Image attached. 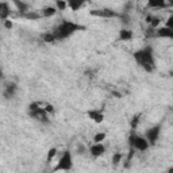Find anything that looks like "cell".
<instances>
[{
  "label": "cell",
  "mask_w": 173,
  "mask_h": 173,
  "mask_svg": "<svg viewBox=\"0 0 173 173\" xmlns=\"http://www.w3.org/2000/svg\"><path fill=\"white\" fill-rule=\"evenodd\" d=\"M134 58L138 64L141 65L146 72H153L154 71V56H153V49L150 46H146V48L141 49L134 53Z\"/></svg>",
  "instance_id": "1"
},
{
  "label": "cell",
  "mask_w": 173,
  "mask_h": 173,
  "mask_svg": "<svg viewBox=\"0 0 173 173\" xmlns=\"http://www.w3.org/2000/svg\"><path fill=\"white\" fill-rule=\"evenodd\" d=\"M84 29H85V27H83V26H80V25H77V23L65 20V22H62L60 26H57V27H56V30L53 31V34H54V37L57 39H64V38L71 37L73 32L80 31V30H84Z\"/></svg>",
  "instance_id": "2"
},
{
  "label": "cell",
  "mask_w": 173,
  "mask_h": 173,
  "mask_svg": "<svg viewBox=\"0 0 173 173\" xmlns=\"http://www.w3.org/2000/svg\"><path fill=\"white\" fill-rule=\"evenodd\" d=\"M73 167V161H72V154L69 150H65L61 158L58 160L57 165L53 168V172H60V170H71Z\"/></svg>",
  "instance_id": "3"
},
{
  "label": "cell",
  "mask_w": 173,
  "mask_h": 173,
  "mask_svg": "<svg viewBox=\"0 0 173 173\" xmlns=\"http://www.w3.org/2000/svg\"><path fill=\"white\" fill-rule=\"evenodd\" d=\"M128 142H130V145L133 146L134 150L145 151V150H148L149 149V142L146 141V138L139 137V135L131 134L130 135V138H128Z\"/></svg>",
  "instance_id": "4"
},
{
  "label": "cell",
  "mask_w": 173,
  "mask_h": 173,
  "mask_svg": "<svg viewBox=\"0 0 173 173\" xmlns=\"http://www.w3.org/2000/svg\"><path fill=\"white\" fill-rule=\"evenodd\" d=\"M160 133H161V126L157 125V126H154V127L149 128L148 133H146V141L149 142V143L154 145L156 142H157L158 137H160Z\"/></svg>",
  "instance_id": "5"
},
{
  "label": "cell",
  "mask_w": 173,
  "mask_h": 173,
  "mask_svg": "<svg viewBox=\"0 0 173 173\" xmlns=\"http://www.w3.org/2000/svg\"><path fill=\"white\" fill-rule=\"evenodd\" d=\"M91 15L93 16H102V18H118L119 14L115 12L114 10H108V8H103V10H92Z\"/></svg>",
  "instance_id": "6"
},
{
  "label": "cell",
  "mask_w": 173,
  "mask_h": 173,
  "mask_svg": "<svg viewBox=\"0 0 173 173\" xmlns=\"http://www.w3.org/2000/svg\"><path fill=\"white\" fill-rule=\"evenodd\" d=\"M29 114H30L31 118L37 119V120H39V122L49 123V116H48V114L43 111V108H39V110H37V111H34V112H29Z\"/></svg>",
  "instance_id": "7"
},
{
  "label": "cell",
  "mask_w": 173,
  "mask_h": 173,
  "mask_svg": "<svg viewBox=\"0 0 173 173\" xmlns=\"http://www.w3.org/2000/svg\"><path fill=\"white\" fill-rule=\"evenodd\" d=\"M86 115L95 123H102L103 119H104V115L102 114V111H97V110H89V111L86 112Z\"/></svg>",
  "instance_id": "8"
},
{
  "label": "cell",
  "mask_w": 173,
  "mask_h": 173,
  "mask_svg": "<svg viewBox=\"0 0 173 173\" xmlns=\"http://www.w3.org/2000/svg\"><path fill=\"white\" fill-rule=\"evenodd\" d=\"M89 151H91V154H92L93 157H100L102 154H104L106 148H104V145L103 143H93L89 148Z\"/></svg>",
  "instance_id": "9"
},
{
  "label": "cell",
  "mask_w": 173,
  "mask_h": 173,
  "mask_svg": "<svg viewBox=\"0 0 173 173\" xmlns=\"http://www.w3.org/2000/svg\"><path fill=\"white\" fill-rule=\"evenodd\" d=\"M156 37H160V38H173V29L160 27V29L156 30Z\"/></svg>",
  "instance_id": "10"
},
{
  "label": "cell",
  "mask_w": 173,
  "mask_h": 173,
  "mask_svg": "<svg viewBox=\"0 0 173 173\" xmlns=\"http://www.w3.org/2000/svg\"><path fill=\"white\" fill-rule=\"evenodd\" d=\"M16 89H18V86H16V84H14V83H10V84H7L6 85V89H4V97L6 99H11V97L15 95V92H16Z\"/></svg>",
  "instance_id": "11"
},
{
  "label": "cell",
  "mask_w": 173,
  "mask_h": 173,
  "mask_svg": "<svg viewBox=\"0 0 173 173\" xmlns=\"http://www.w3.org/2000/svg\"><path fill=\"white\" fill-rule=\"evenodd\" d=\"M10 14H11V10H10L8 3H0V19L7 20Z\"/></svg>",
  "instance_id": "12"
},
{
  "label": "cell",
  "mask_w": 173,
  "mask_h": 173,
  "mask_svg": "<svg viewBox=\"0 0 173 173\" xmlns=\"http://www.w3.org/2000/svg\"><path fill=\"white\" fill-rule=\"evenodd\" d=\"M146 22L149 23V27L156 29V27H158V25L161 23V19L158 16H154V15H150V14H149V15L146 16Z\"/></svg>",
  "instance_id": "13"
},
{
  "label": "cell",
  "mask_w": 173,
  "mask_h": 173,
  "mask_svg": "<svg viewBox=\"0 0 173 173\" xmlns=\"http://www.w3.org/2000/svg\"><path fill=\"white\" fill-rule=\"evenodd\" d=\"M119 38L120 41H131L133 39V31L127 29H123L119 31Z\"/></svg>",
  "instance_id": "14"
},
{
  "label": "cell",
  "mask_w": 173,
  "mask_h": 173,
  "mask_svg": "<svg viewBox=\"0 0 173 173\" xmlns=\"http://www.w3.org/2000/svg\"><path fill=\"white\" fill-rule=\"evenodd\" d=\"M14 6L18 8V11H19L22 15H25L26 12H29V4L23 3V1H14Z\"/></svg>",
  "instance_id": "15"
},
{
  "label": "cell",
  "mask_w": 173,
  "mask_h": 173,
  "mask_svg": "<svg viewBox=\"0 0 173 173\" xmlns=\"http://www.w3.org/2000/svg\"><path fill=\"white\" fill-rule=\"evenodd\" d=\"M57 12V8L54 7H45L41 12V16H45V18H49V16H53L54 14Z\"/></svg>",
  "instance_id": "16"
},
{
  "label": "cell",
  "mask_w": 173,
  "mask_h": 173,
  "mask_svg": "<svg viewBox=\"0 0 173 173\" xmlns=\"http://www.w3.org/2000/svg\"><path fill=\"white\" fill-rule=\"evenodd\" d=\"M42 41L46 42V43H53V42L57 41V38L54 37L53 32H43L42 34Z\"/></svg>",
  "instance_id": "17"
},
{
  "label": "cell",
  "mask_w": 173,
  "mask_h": 173,
  "mask_svg": "<svg viewBox=\"0 0 173 173\" xmlns=\"http://www.w3.org/2000/svg\"><path fill=\"white\" fill-rule=\"evenodd\" d=\"M26 19H30V20H35V19H39L41 18V14H38L37 11H29L23 15Z\"/></svg>",
  "instance_id": "18"
},
{
  "label": "cell",
  "mask_w": 173,
  "mask_h": 173,
  "mask_svg": "<svg viewBox=\"0 0 173 173\" xmlns=\"http://www.w3.org/2000/svg\"><path fill=\"white\" fill-rule=\"evenodd\" d=\"M139 120H141V115H139V114H137V115H135L134 118L130 120V127H131L133 130H135V128L138 127V125H139Z\"/></svg>",
  "instance_id": "19"
},
{
  "label": "cell",
  "mask_w": 173,
  "mask_h": 173,
  "mask_svg": "<svg viewBox=\"0 0 173 173\" xmlns=\"http://www.w3.org/2000/svg\"><path fill=\"white\" fill-rule=\"evenodd\" d=\"M118 18H119L120 20H122V23H125V25H128V23H130V20H131V18H130V15H128L127 12L119 14Z\"/></svg>",
  "instance_id": "20"
},
{
  "label": "cell",
  "mask_w": 173,
  "mask_h": 173,
  "mask_svg": "<svg viewBox=\"0 0 173 173\" xmlns=\"http://www.w3.org/2000/svg\"><path fill=\"white\" fill-rule=\"evenodd\" d=\"M122 158H123L122 153H115L114 156H112V164H114L115 167H118V165H119V162L122 161Z\"/></svg>",
  "instance_id": "21"
},
{
  "label": "cell",
  "mask_w": 173,
  "mask_h": 173,
  "mask_svg": "<svg viewBox=\"0 0 173 173\" xmlns=\"http://www.w3.org/2000/svg\"><path fill=\"white\" fill-rule=\"evenodd\" d=\"M104 139H106V134L104 133H99V134H96L93 137V142L95 143H102Z\"/></svg>",
  "instance_id": "22"
},
{
  "label": "cell",
  "mask_w": 173,
  "mask_h": 173,
  "mask_svg": "<svg viewBox=\"0 0 173 173\" xmlns=\"http://www.w3.org/2000/svg\"><path fill=\"white\" fill-rule=\"evenodd\" d=\"M39 108H42L41 104L37 103V102H32V103H30V106H29V112H34V111H37V110H39Z\"/></svg>",
  "instance_id": "23"
},
{
  "label": "cell",
  "mask_w": 173,
  "mask_h": 173,
  "mask_svg": "<svg viewBox=\"0 0 173 173\" xmlns=\"http://www.w3.org/2000/svg\"><path fill=\"white\" fill-rule=\"evenodd\" d=\"M56 7H57V10L64 11L65 8L68 7V3H66V1H61V0H57V1H56Z\"/></svg>",
  "instance_id": "24"
},
{
  "label": "cell",
  "mask_w": 173,
  "mask_h": 173,
  "mask_svg": "<svg viewBox=\"0 0 173 173\" xmlns=\"http://www.w3.org/2000/svg\"><path fill=\"white\" fill-rule=\"evenodd\" d=\"M68 7H71L73 11H77V10H80L81 7H83V3H74V1H69V3H68Z\"/></svg>",
  "instance_id": "25"
},
{
  "label": "cell",
  "mask_w": 173,
  "mask_h": 173,
  "mask_svg": "<svg viewBox=\"0 0 173 173\" xmlns=\"http://www.w3.org/2000/svg\"><path fill=\"white\" fill-rule=\"evenodd\" d=\"M56 154H57V149H56V148H51L50 150L48 151V162H50V161L56 157Z\"/></svg>",
  "instance_id": "26"
},
{
  "label": "cell",
  "mask_w": 173,
  "mask_h": 173,
  "mask_svg": "<svg viewBox=\"0 0 173 173\" xmlns=\"http://www.w3.org/2000/svg\"><path fill=\"white\" fill-rule=\"evenodd\" d=\"M42 108H43V111H45L46 114H53V112H54V107L51 106V104H49V103H45Z\"/></svg>",
  "instance_id": "27"
},
{
  "label": "cell",
  "mask_w": 173,
  "mask_h": 173,
  "mask_svg": "<svg viewBox=\"0 0 173 173\" xmlns=\"http://www.w3.org/2000/svg\"><path fill=\"white\" fill-rule=\"evenodd\" d=\"M148 6H149V7H151V8H162V7H165L167 4L164 3V1H162V3H154V1H150V3H149Z\"/></svg>",
  "instance_id": "28"
},
{
  "label": "cell",
  "mask_w": 173,
  "mask_h": 173,
  "mask_svg": "<svg viewBox=\"0 0 173 173\" xmlns=\"http://www.w3.org/2000/svg\"><path fill=\"white\" fill-rule=\"evenodd\" d=\"M86 151V148L84 146L83 143H80V145H77V153L79 154H84Z\"/></svg>",
  "instance_id": "29"
},
{
  "label": "cell",
  "mask_w": 173,
  "mask_h": 173,
  "mask_svg": "<svg viewBox=\"0 0 173 173\" xmlns=\"http://www.w3.org/2000/svg\"><path fill=\"white\" fill-rule=\"evenodd\" d=\"M165 27H168V29H172L173 27V15H170L169 18H168V22H167V26Z\"/></svg>",
  "instance_id": "30"
},
{
  "label": "cell",
  "mask_w": 173,
  "mask_h": 173,
  "mask_svg": "<svg viewBox=\"0 0 173 173\" xmlns=\"http://www.w3.org/2000/svg\"><path fill=\"white\" fill-rule=\"evenodd\" d=\"M12 26H14V23L11 22L10 19H7V20H4V27H6V29H12Z\"/></svg>",
  "instance_id": "31"
},
{
  "label": "cell",
  "mask_w": 173,
  "mask_h": 173,
  "mask_svg": "<svg viewBox=\"0 0 173 173\" xmlns=\"http://www.w3.org/2000/svg\"><path fill=\"white\" fill-rule=\"evenodd\" d=\"M112 95H114L115 97H122V93H120V92H116V91H114V92H112Z\"/></svg>",
  "instance_id": "32"
},
{
  "label": "cell",
  "mask_w": 173,
  "mask_h": 173,
  "mask_svg": "<svg viewBox=\"0 0 173 173\" xmlns=\"http://www.w3.org/2000/svg\"><path fill=\"white\" fill-rule=\"evenodd\" d=\"M168 173H173V168H172V167H170L169 169H168Z\"/></svg>",
  "instance_id": "33"
},
{
  "label": "cell",
  "mask_w": 173,
  "mask_h": 173,
  "mask_svg": "<svg viewBox=\"0 0 173 173\" xmlns=\"http://www.w3.org/2000/svg\"><path fill=\"white\" fill-rule=\"evenodd\" d=\"M3 77V72H1V69H0V79Z\"/></svg>",
  "instance_id": "34"
}]
</instances>
